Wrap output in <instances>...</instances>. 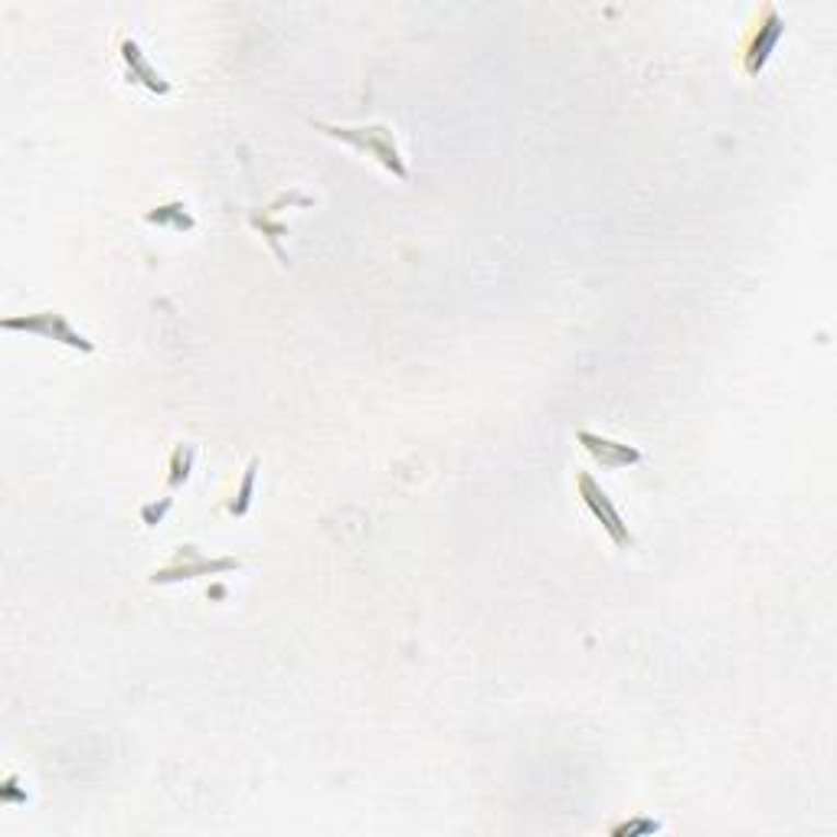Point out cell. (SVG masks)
<instances>
[{
	"label": "cell",
	"instance_id": "obj_1",
	"mask_svg": "<svg viewBox=\"0 0 837 837\" xmlns=\"http://www.w3.org/2000/svg\"><path fill=\"white\" fill-rule=\"evenodd\" d=\"M318 131H324L328 138H337L364 154H370L374 161H380L397 181H410V168L397 148V138H393V128L387 125H357V128H341V125H328V122H314Z\"/></svg>",
	"mask_w": 837,
	"mask_h": 837
},
{
	"label": "cell",
	"instance_id": "obj_2",
	"mask_svg": "<svg viewBox=\"0 0 837 837\" xmlns=\"http://www.w3.org/2000/svg\"><path fill=\"white\" fill-rule=\"evenodd\" d=\"M3 331H23V334H36V337H46V341H59L72 351H82V354H92L95 344L79 334L66 314L59 311H33V314H13V318H3Z\"/></svg>",
	"mask_w": 837,
	"mask_h": 837
},
{
	"label": "cell",
	"instance_id": "obj_3",
	"mask_svg": "<svg viewBox=\"0 0 837 837\" xmlns=\"http://www.w3.org/2000/svg\"><path fill=\"white\" fill-rule=\"evenodd\" d=\"M242 563L236 557H204L194 543H184L177 547L174 560L161 570L151 573V583L158 586H168V583H181V580H197V576H219V573H232L239 570Z\"/></svg>",
	"mask_w": 837,
	"mask_h": 837
},
{
	"label": "cell",
	"instance_id": "obj_4",
	"mask_svg": "<svg viewBox=\"0 0 837 837\" xmlns=\"http://www.w3.org/2000/svg\"><path fill=\"white\" fill-rule=\"evenodd\" d=\"M576 488H580V501L586 504V511L603 524V530L612 537L616 547H631L634 537L628 530V524L622 520V514L616 511V504L609 501V494L603 491V484L589 474V471H580L576 474Z\"/></svg>",
	"mask_w": 837,
	"mask_h": 837
},
{
	"label": "cell",
	"instance_id": "obj_5",
	"mask_svg": "<svg viewBox=\"0 0 837 837\" xmlns=\"http://www.w3.org/2000/svg\"><path fill=\"white\" fill-rule=\"evenodd\" d=\"M782 33H786V20L776 13V7H766L763 23H759V30L749 36L746 53H743V69H746V76H759V72L766 69V62H769L772 49L779 46Z\"/></svg>",
	"mask_w": 837,
	"mask_h": 837
},
{
	"label": "cell",
	"instance_id": "obj_6",
	"mask_svg": "<svg viewBox=\"0 0 837 837\" xmlns=\"http://www.w3.org/2000/svg\"><path fill=\"white\" fill-rule=\"evenodd\" d=\"M576 438H580V445L593 455V461L603 465V468H609V471H619V468L644 461V455H641L634 445H622V442L603 438V435H596V432H589V428H580Z\"/></svg>",
	"mask_w": 837,
	"mask_h": 837
},
{
	"label": "cell",
	"instance_id": "obj_7",
	"mask_svg": "<svg viewBox=\"0 0 837 837\" xmlns=\"http://www.w3.org/2000/svg\"><path fill=\"white\" fill-rule=\"evenodd\" d=\"M122 62H125V69H128V82H138V85H145L148 92H154V95H168L171 92V82L158 72V66L148 59V53L135 43V39H122Z\"/></svg>",
	"mask_w": 837,
	"mask_h": 837
},
{
	"label": "cell",
	"instance_id": "obj_8",
	"mask_svg": "<svg viewBox=\"0 0 837 837\" xmlns=\"http://www.w3.org/2000/svg\"><path fill=\"white\" fill-rule=\"evenodd\" d=\"M194 458H197V448L194 445H177L174 451H171V465H168V488L174 491V488H181V484H187V478H191V471H194Z\"/></svg>",
	"mask_w": 837,
	"mask_h": 837
},
{
	"label": "cell",
	"instance_id": "obj_9",
	"mask_svg": "<svg viewBox=\"0 0 837 837\" xmlns=\"http://www.w3.org/2000/svg\"><path fill=\"white\" fill-rule=\"evenodd\" d=\"M145 219H148V222H158V226H174L177 232H187V229L197 226V219L187 213L184 204H164V207L145 213Z\"/></svg>",
	"mask_w": 837,
	"mask_h": 837
},
{
	"label": "cell",
	"instance_id": "obj_10",
	"mask_svg": "<svg viewBox=\"0 0 837 837\" xmlns=\"http://www.w3.org/2000/svg\"><path fill=\"white\" fill-rule=\"evenodd\" d=\"M255 471H259V461L252 458L249 468H245V474H242L239 494H236V501L229 504V514H232V517H242V514L249 511V504H252V488H255Z\"/></svg>",
	"mask_w": 837,
	"mask_h": 837
},
{
	"label": "cell",
	"instance_id": "obj_11",
	"mask_svg": "<svg viewBox=\"0 0 837 837\" xmlns=\"http://www.w3.org/2000/svg\"><path fill=\"white\" fill-rule=\"evenodd\" d=\"M171 507H174V497H161V504H145V507H141V520H145L148 527H158Z\"/></svg>",
	"mask_w": 837,
	"mask_h": 837
},
{
	"label": "cell",
	"instance_id": "obj_12",
	"mask_svg": "<svg viewBox=\"0 0 837 837\" xmlns=\"http://www.w3.org/2000/svg\"><path fill=\"white\" fill-rule=\"evenodd\" d=\"M661 825L657 822H651V818H641V822H628V825H616L612 828V835L622 837V835H651V832H657Z\"/></svg>",
	"mask_w": 837,
	"mask_h": 837
}]
</instances>
